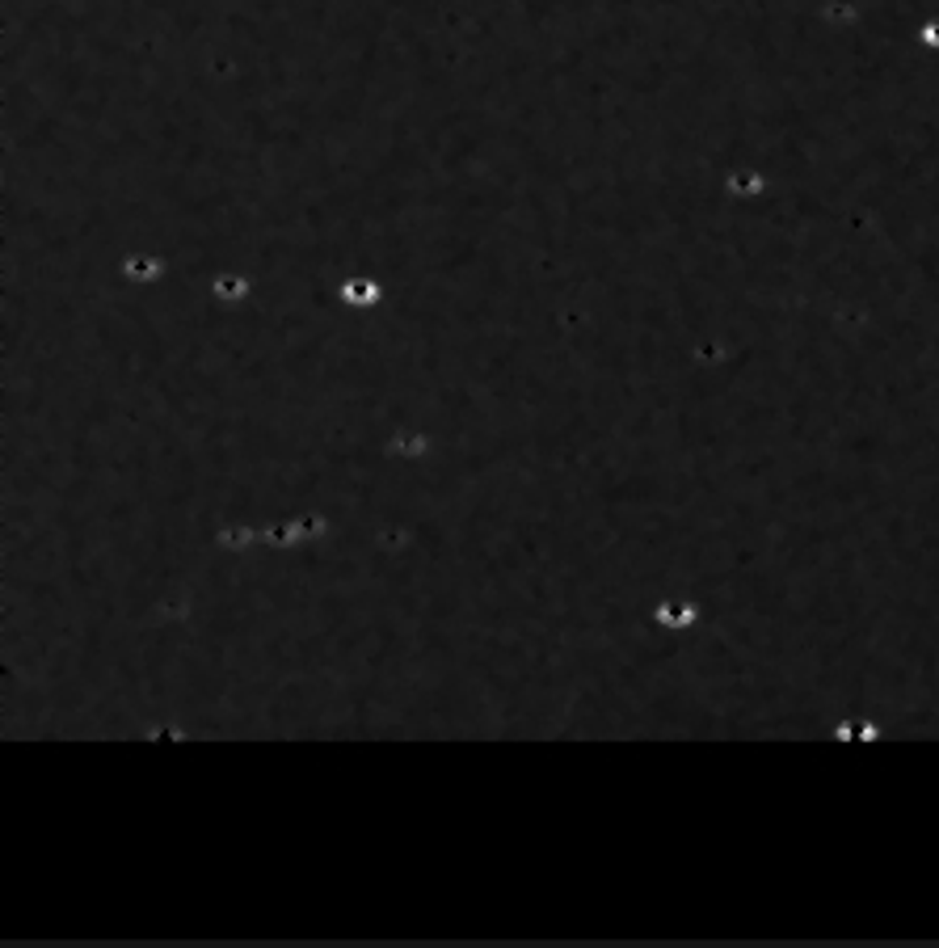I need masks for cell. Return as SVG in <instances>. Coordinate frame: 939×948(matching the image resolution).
<instances>
[{
  "label": "cell",
  "instance_id": "obj_1",
  "mask_svg": "<svg viewBox=\"0 0 939 948\" xmlns=\"http://www.w3.org/2000/svg\"><path fill=\"white\" fill-rule=\"evenodd\" d=\"M696 616L699 611L691 608V603H666V608L658 611V620L670 624V628H687V624H696Z\"/></svg>",
  "mask_w": 939,
  "mask_h": 948
},
{
  "label": "cell",
  "instance_id": "obj_2",
  "mask_svg": "<svg viewBox=\"0 0 939 948\" xmlns=\"http://www.w3.org/2000/svg\"><path fill=\"white\" fill-rule=\"evenodd\" d=\"M927 43H939V25H927Z\"/></svg>",
  "mask_w": 939,
  "mask_h": 948
}]
</instances>
